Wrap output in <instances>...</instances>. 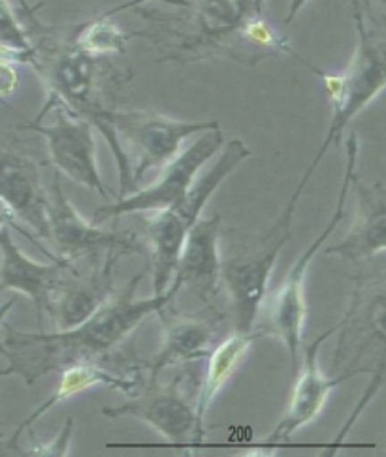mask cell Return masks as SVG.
I'll return each mask as SVG.
<instances>
[{
	"label": "cell",
	"mask_w": 386,
	"mask_h": 457,
	"mask_svg": "<svg viewBox=\"0 0 386 457\" xmlns=\"http://www.w3.org/2000/svg\"><path fill=\"white\" fill-rule=\"evenodd\" d=\"M183 380L185 371H180L168 384H144L125 405L104 407L100 414L110 420L136 418L159 431L170 445L181 450H197L202 441L197 428L195 403L185 395Z\"/></svg>",
	"instance_id": "12"
},
{
	"label": "cell",
	"mask_w": 386,
	"mask_h": 457,
	"mask_svg": "<svg viewBox=\"0 0 386 457\" xmlns=\"http://www.w3.org/2000/svg\"><path fill=\"white\" fill-rule=\"evenodd\" d=\"M138 4H144V3L142 0H134V3H127L122 6L113 8V10L93 15L85 21L68 25L70 38H72L76 47H80L85 53H91V55H96V57L122 55V53H127L129 42L134 37H132V32L121 30L113 23L112 17L119 12L130 10Z\"/></svg>",
	"instance_id": "23"
},
{
	"label": "cell",
	"mask_w": 386,
	"mask_h": 457,
	"mask_svg": "<svg viewBox=\"0 0 386 457\" xmlns=\"http://www.w3.org/2000/svg\"><path fill=\"white\" fill-rule=\"evenodd\" d=\"M20 89V72L17 64L12 61L0 59V100L13 96Z\"/></svg>",
	"instance_id": "26"
},
{
	"label": "cell",
	"mask_w": 386,
	"mask_h": 457,
	"mask_svg": "<svg viewBox=\"0 0 386 457\" xmlns=\"http://www.w3.org/2000/svg\"><path fill=\"white\" fill-rule=\"evenodd\" d=\"M221 215L198 219L190 228L173 278L181 283L206 307L212 305L221 290Z\"/></svg>",
	"instance_id": "18"
},
{
	"label": "cell",
	"mask_w": 386,
	"mask_h": 457,
	"mask_svg": "<svg viewBox=\"0 0 386 457\" xmlns=\"http://www.w3.org/2000/svg\"><path fill=\"white\" fill-rule=\"evenodd\" d=\"M142 3H149V0H142ZM156 3H164L175 8H185L189 4V0H156Z\"/></svg>",
	"instance_id": "30"
},
{
	"label": "cell",
	"mask_w": 386,
	"mask_h": 457,
	"mask_svg": "<svg viewBox=\"0 0 386 457\" xmlns=\"http://www.w3.org/2000/svg\"><path fill=\"white\" fill-rule=\"evenodd\" d=\"M10 375H13V371H12V367H6V369H0V378H4V377H10Z\"/></svg>",
	"instance_id": "31"
},
{
	"label": "cell",
	"mask_w": 386,
	"mask_h": 457,
	"mask_svg": "<svg viewBox=\"0 0 386 457\" xmlns=\"http://www.w3.org/2000/svg\"><path fill=\"white\" fill-rule=\"evenodd\" d=\"M219 127L215 119L180 120L153 110L112 108L104 112L95 129L106 139L117 161V198L138 190L147 171L166 166L189 137Z\"/></svg>",
	"instance_id": "4"
},
{
	"label": "cell",
	"mask_w": 386,
	"mask_h": 457,
	"mask_svg": "<svg viewBox=\"0 0 386 457\" xmlns=\"http://www.w3.org/2000/svg\"><path fill=\"white\" fill-rule=\"evenodd\" d=\"M78 271L74 263L64 258L40 263L29 258L17 247L10 228L0 230V292L13 290L27 295L37 311V322L44 329V319L49 314L51 302L59 288Z\"/></svg>",
	"instance_id": "16"
},
{
	"label": "cell",
	"mask_w": 386,
	"mask_h": 457,
	"mask_svg": "<svg viewBox=\"0 0 386 457\" xmlns=\"http://www.w3.org/2000/svg\"><path fill=\"white\" fill-rule=\"evenodd\" d=\"M144 277V271L138 273L117 295L110 297L108 303L76 328L29 333L3 326L6 360L13 375H20L30 386L49 373L63 371L64 367L108 358L138 326L168 307L181 290L180 280L173 278L164 294L136 300V290Z\"/></svg>",
	"instance_id": "1"
},
{
	"label": "cell",
	"mask_w": 386,
	"mask_h": 457,
	"mask_svg": "<svg viewBox=\"0 0 386 457\" xmlns=\"http://www.w3.org/2000/svg\"><path fill=\"white\" fill-rule=\"evenodd\" d=\"M46 211L49 243L55 247L57 256L74 263V266L78 262H85L91 270L112 251H117L122 256L144 254L147 251V243L134 232H108L85 220L74 204L66 198L59 171H55L47 190Z\"/></svg>",
	"instance_id": "11"
},
{
	"label": "cell",
	"mask_w": 386,
	"mask_h": 457,
	"mask_svg": "<svg viewBox=\"0 0 386 457\" xmlns=\"http://www.w3.org/2000/svg\"><path fill=\"white\" fill-rule=\"evenodd\" d=\"M168 307L156 312L164 326V339L161 348L149 358L129 365V369L142 373L144 384L159 382V375L168 367H180L183 363L207 358L215 346V339L224 316L212 311L209 316L166 312Z\"/></svg>",
	"instance_id": "15"
},
{
	"label": "cell",
	"mask_w": 386,
	"mask_h": 457,
	"mask_svg": "<svg viewBox=\"0 0 386 457\" xmlns=\"http://www.w3.org/2000/svg\"><path fill=\"white\" fill-rule=\"evenodd\" d=\"M355 23L358 30V44L353 59H350L345 72L326 74L319 68L311 70L323 79L326 96L331 105V119L326 130V137L317 154L306 170L304 178L294 190V198H300L311 179L315 170L323 162L324 154L331 145H338L341 134L360 112H364L384 89L386 70H384V38L382 29L370 25L365 10L360 0H353Z\"/></svg>",
	"instance_id": "5"
},
{
	"label": "cell",
	"mask_w": 386,
	"mask_h": 457,
	"mask_svg": "<svg viewBox=\"0 0 386 457\" xmlns=\"http://www.w3.org/2000/svg\"><path fill=\"white\" fill-rule=\"evenodd\" d=\"M95 386H106V388H110V390H119L121 394L130 397L142 390L144 377H142V373H138V371H134V369H129V367L125 369V371L115 373V371L104 369L93 361L64 367L61 371V380H59V386L55 388V392L51 394L25 421H21L15 435L20 436L27 428H30L34 421L42 418L46 412H49L51 409L61 405V403H64L68 399H72L87 390L95 388Z\"/></svg>",
	"instance_id": "21"
},
{
	"label": "cell",
	"mask_w": 386,
	"mask_h": 457,
	"mask_svg": "<svg viewBox=\"0 0 386 457\" xmlns=\"http://www.w3.org/2000/svg\"><path fill=\"white\" fill-rule=\"evenodd\" d=\"M358 149H360V139L357 132H350L345 142V153H347L345 175H343L340 196H338L336 207H333L331 219L326 222L323 232L311 241V245L302 253V256L294 262L289 275L285 277L283 283L279 285V288L272 294L270 300L262 303V309H264V314H266V322L260 328H255L262 337L270 336L285 345L290 358L292 373H296L298 354H300L302 350L304 329H306L307 314H309L307 302H306V275L313 258L317 256L326 239L347 217V200L350 195V179H353V175L357 173Z\"/></svg>",
	"instance_id": "7"
},
{
	"label": "cell",
	"mask_w": 386,
	"mask_h": 457,
	"mask_svg": "<svg viewBox=\"0 0 386 457\" xmlns=\"http://www.w3.org/2000/svg\"><path fill=\"white\" fill-rule=\"evenodd\" d=\"M309 3V0H292L290 8H289V17H287V23H292L294 17L300 13V10Z\"/></svg>",
	"instance_id": "28"
},
{
	"label": "cell",
	"mask_w": 386,
	"mask_h": 457,
	"mask_svg": "<svg viewBox=\"0 0 386 457\" xmlns=\"http://www.w3.org/2000/svg\"><path fill=\"white\" fill-rule=\"evenodd\" d=\"M13 303H15V300H12L10 303H6L3 309H0V328H3V320H4V316H6V312H8V311L13 307ZM0 356L6 358V348H4L3 337H0Z\"/></svg>",
	"instance_id": "29"
},
{
	"label": "cell",
	"mask_w": 386,
	"mask_h": 457,
	"mask_svg": "<svg viewBox=\"0 0 386 457\" xmlns=\"http://www.w3.org/2000/svg\"><path fill=\"white\" fill-rule=\"evenodd\" d=\"M294 213L296 204L289 202L268 234L251 243H239L238 249L221 262V287H224L231 297L236 331H255L258 312L262 311V303L266 302L275 262L290 241Z\"/></svg>",
	"instance_id": "8"
},
{
	"label": "cell",
	"mask_w": 386,
	"mask_h": 457,
	"mask_svg": "<svg viewBox=\"0 0 386 457\" xmlns=\"http://www.w3.org/2000/svg\"><path fill=\"white\" fill-rule=\"evenodd\" d=\"M336 328L338 326L330 328L326 333H323V336L306 345L300 371H298V375L294 373V386H292L287 411L283 418H281L279 424L275 426V429L266 438L268 450L272 452L277 450V446L289 443L290 436L296 431H300L302 428L313 424V421L317 420L319 414L323 412V409L326 407L330 394L350 377L362 375L360 371H343V373H338L336 377H330V375H324V371L321 369L319 350L323 343L331 336L333 331H336Z\"/></svg>",
	"instance_id": "14"
},
{
	"label": "cell",
	"mask_w": 386,
	"mask_h": 457,
	"mask_svg": "<svg viewBox=\"0 0 386 457\" xmlns=\"http://www.w3.org/2000/svg\"><path fill=\"white\" fill-rule=\"evenodd\" d=\"M93 129L89 120L70 112L59 100L49 98H46L44 108L37 117L20 127V130H30L46 137L49 161L59 173L108 200L110 192L98 170Z\"/></svg>",
	"instance_id": "9"
},
{
	"label": "cell",
	"mask_w": 386,
	"mask_h": 457,
	"mask_svg": "<svg viewBox=\"0 0 386 457\" xmlns=\"http://www.w3.org/2000/svg\"><path fill=\"white\" fill-rule=\"evenodd\" d=\"M122 258L121 253L112 251L98 266L89 270V275H81L80 270L59 288L51 302L49 314L57 329L76 328L95 314L115 294V268Z\"/></svg>",
	"instance_id": "20"
},
{
	"label": "cell",
	"mask_w": 386,
	"mask_h": 457,
	"mask_svg": "<svg viewBox=\"0 0 386 457\" xmlns=\"http://www.w3.org/2000/svg\"><path fill=\"white\" fill-rule=\"evenodd\" d=\"M0 44L21 51L32 49L27 29L10 0H0Z\"/></svg>",
	"instance_id": "24"
},
{
	"label": "cell",
	"mask_w": 386,
	"mask_h": 457,
	"mask_svg": "<svg viewBox=\"0 0 386 457\" xmlns=\"http://www.w3.org/2000/svg\"><path fill=\"white\" fill-rule=\"evenodd\" d=\"M251 156V149L241 139H232L222 147L217 161L206 173L195 179L187 195L168 209L149 213L147 217V243L151 249V277L153 294H164L172 283L175 266L181 254L185 237L195 222L200 219L207 202L215 190L226 181L243 161Z\"/></svg>",
	"instance_id": "6"
},
{
	"label": "cell",
	"mask_w": 386,
	"mask_h": 457,
	"mask_svg": "<svg viewBox=\"0 0 386 457\" xmlns=\"http://www.w3.org/2000/svg\"><path fill=\"white\" fill-rule=\"evenodd\" d=\"M72 436H74V420L68 418L66 424L63 428V431L59 433V436L55 441H51L49 445H42L37 443V438H34V445L30 450H27V455H42V457H64L70 455V443H72Z\"/></svg>",
	"instance_id": "25"
},
{
	"label": "cell",
	"mask_w": 386,
	"mask_h": 457,
	"mask_svg": "<svg viewBox=\"0 0 386 457\" xmlns=\"http://www.w3.org/2000/svg\"><path fill=\"white\" fill-rule=\"evenodd\" d=\"M44 4H17V13L34 47L30 68L38 74L46 98L59 100L66 108L95 127L100 115L115 108L117 93L132 79L129 70L115 68L106 57H96L74 46L68 27H51L38 20Z\"/></svg>",
	"instance_id": "3"
},
{
	"label": "cell",
	"mask_w": 386,
	"mask_h": 457,
	"mask_svg": "<svg viewBox=\"0 0 386 457\" xmlns=\"http://www.w3.org/2000/svg\"><path fill=\"white\" fill-rule=\"evenodd\" d=\"M13 228V230H17V232H20L21 236H25V237H29L34 245H37V247L44 253V254H47L49 256V260H57V258H61V256H57V254H51L46 247H44V245L42 243H38L37 239H34V236L27 230V228H21L20 224H17V219H15V215H13V211L10 209V205L3 200V198H0V230H3V228Z\"/></svg>",
	"instance_id": "27"
},
{
	"label": "cell",
	"mask_w": 386,
	"mask_h": 457,
	"mask_svg": "<svg viewBox=\"0 0 386 457\" xmlns=\"http://www.w3.org/2000/svg\"><path fill=\"white\" fill-rule=\"evenodd\" d=\"M266 0H197L175 12H159L134 6L136 13L153 25L151 30H136L161 51L156 62L192 64L231 59L245 66H256L260 53L243 40V25L264 15Z\"/></svg>",
	"instance_id": "2"
},
{
	"label": "cell",
	"mask_w": 386,
	"mask_h": 457,
	"mask_svg": "<svg viewBox=\"0 0 386 457\" xmlns=\"http://www.w3.org/2000/svg\"><path fill=\"white\" fill-rule=\"evenodd\" d=\"M350 188L357 195L355 220L343 241L330 247L326 254L355 263L372 262L386 249V190L381 181L364 185L358 173L350 179Z\"/></svg>",
	"instance_id": "19"
},
{
	"label": "cell",
	"mask_w": 386,
	"mask_h": 457,
	"mask_svg": "<svg viewBox=\"0 0 386 457\" xmlns=\"http://www.w3.org/2000/svg\"><path fill=\"white\" fill-rule=\"evenodd\" d=\"M262 337L260 333L249 331V333H241L234 331L232 336H228L224 341L215 345L212 348V353L207 354V371L204 377V382L198 390L197 401H195V412H197V428H198V436L204 445L207 428H206V416L212 403L219 395V392L224 388V384L231 380L243 358L248 356L249 348L255 339Z\"/></svg>",
	"instance_id": "22"
},
{
	"label": "cell",
	"mask_w": 386,
	"mask_h": 457,
	"mask_svg": "<svg viewBox=\"0 0 386 457\" xmlns=\"http://www.w3.org/2000/svg\"><path fill=\"white\" fill-rule=\"evenodd\" d=\"M224 145L222 130L212 129L200 134L187 149L180 151L172 161L163 166L161 178L142 190L117 198L113 204L98 205L93 213V224L102 226L108 220H117L127 215H149L164 211L178 204L198 178L200 170L221 153Z\"/></svg>",
	"instance_id": "10"
},
{
	"label": "cell",
	"mask_w": 386,
	"mask_h": 457,
	"mask_svg": "<svg viewBox=\"0 0 386 457\" xmlns=\"http://www.w3.org/2000/svg\"><path fill=\"white\" fill-rule=\"evenodd\" d=\"M0 198L38 237L49 241L47 190L40 181V168L0 132Z\"/></svg>",
	"instance_id": "17"
},
{
	"label": "cell",
	"mask_w": 386,
	"mask_h": 457,
	"mask_svg": "<svg viewBox=\"0 0 386 457\" xmlns=\"http://www.w3.org/2000/svg\"><path fill=\"white\" fill-rule=\"evenodd\" d=\"M338 329L340 341L333 356V371L341 365L340 373H375L362 367L360 361L373 348L384 350V277L381 271L375 275L360 273L357 277L353 300Z\"/></svg>",
	"instance_id": "13"
}]
</instances>
